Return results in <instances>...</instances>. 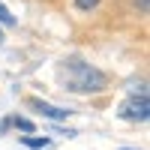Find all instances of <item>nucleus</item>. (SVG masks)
Masks as SVG:
<instances>
[{
  "label": "nucleus",
  "mask_w": 150,
  "mask_h": 150,
  "mask_svg": "<svg viewBox=\"0 0 150 150\" xmlns=\"http://www.w3.org/2000/svg\"><path fill=\"white\" fill-rule=\"evenodd\" d=\"M120 117L123 120H147L150 117V105H147V96H132L120 105Z\"/></svg>",
  "instance_id": "nucleus-2"
},
{
  "label": "nucleus",
  "mask_w": 150,
  "mask_h": 150,
  "mask_svg": "<svg viewBox=\"0 0 150 150\" xmlns=\"http://www.w3.org/2000/svg\"><path fill=\"white\" fill-rule=\"evenodd\" d=\"M24 144H27V147H36V150H42V147H48V138H24Z\"/></svg>",
  "instance_id": "nucleus-5"
},
{
  "label": "nucleus",
  "mask_w": 150,
  "mask_h": 150,
  "mask_svg": "<svg viewBox=\"0 0 150 150\" xmlns=\"http://www.w3.org/2000/svg\"><path fill=\"white\" fill-rule=\"evenodd\" d=\"M99 3V0H75V6H78V9H93Z\"/></svg>",
  "instance_id": "nucleus-7"
},
{
  "label": "nucleus",
  "mask_w": 150,
  "mask_h": 150,
  "mask_svg": "<svg viewBox=\"0 0 150 150\" xmlns=\"http://www.w3.org/2000/svg\"><path fill=\"white\" fill-rule=\"evenodd\" d=\"M15 126L24 129V132H30V129H33V123H30V120H24V117H15Z\"/></svg>",
  "instance_id": "nucleus-6"
},
{
  "label": "nucleus",
  "mask_w": 150,
  "mask_h": 150,
  "mask_svg": "<svg viewBox=\"0 0 150 150\" xmlns=\"http://www.w3.org/2000/svg\"><path fill=\"white\" fill-rule=\"evenodd\" d=\"M0 42H3V33H0Z\"/></svg>",
  "instance_id": "nucleus-8"
},
{
  "label": "nucleus",
  "mask_w": 150,
  "mask_h": 150,
  "mask_svg": "<svg viewBox=\"0 0 150 150\" xmlns=\"http://www.w3.org/2000/svg\"><path fill=\"white\" fill-rule=\"evenodd\" d=\"M0 24H15V15H12L3 3H0Z\"/></svg>",
  "instance_id": "nucleus-4"
},
{
  "label": "nucleus",
  "mask_w": 150,
  "mask_h": 150,
  "mask_svg": "<svg viewBox=\"0 0 150 150\" xmlns=\"http://www.w3.org/2000/svg\"><path fill=\"white\" fill-rule=\"evenodd\" d=\"M30 105H33L36 111H42L45 117H51V120H60V117H66V114H69V108H57V105H48V102H42V99H30Z\"/></svg>",
  "instance_id": "nucleus-3"
},
{
  "label": "nucleus",
  "mask_w": 150,
  "mask_h": 150,
  "mask_svg": "<svg viewBox=\"0 0 150 150\" xmlns=\"http://www.w3.org/2000/svg\"><path fill=\"white\" fill-rule=\"evenodd\" d=\"M60 75L66 81V90H72V93H99V90H105V75L96 66L84 63V60H75V57L66 60Z\"/></svg>",
  "instance_id": "nucleus-1"
}]
</instances>
